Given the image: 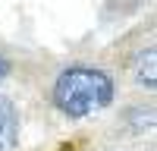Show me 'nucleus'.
Segmentation results:
<instances>
[{"instance_id": "1", "label": "nucleus", "mask_w": 157, "mask_h": 151, "mask_svg": "<svg viewBox=\"0 0 157 151\" xmlns=\"http://www.w3.org/2000/svg\"><path fill=\"white\" fill-rule=\"evenodd\" d=\"M54 101L66 117H88L113 101V79L94 66H69L57 76Z\"/></svg>"}, {"instance_id": "2", "label": "nucleus", "mask_w": 157, "mask_h": 151, "mask_svg": "<svg viewBox=\"0 0 157 151\" xmlns=\"http://www.w3.org/2000/svg\"><path fill=\"white\" fill-rule=\"evenodd\" d=\"M16 145H19V113L6 95H0V151H13Z\"/></svg>"}, {"instance_id": "3", "label": "nucleus", "mask_w": 157, "mask_h": 151, "mask_svg": "<svg viewBox=\"0 0 157 151\" xmlns=\"http://www.w3.org/2000/svg\"><path fill=\"white\" fill-rule=\"evenodd\" d=\"M154 63H157L154 47H148V50H141V54H138V60H135V85H141V88H154V85H157Z\"/></svg>"}, {"instance_id": "4", "label": "nucleus", "mask_w": 157, "mask_h": 151, "mask_svg": "<svg viewBox=\"0 0 157 151\" xmlns=\"http://www.w3.org/2000/svg\"><path fill=\"white\" fill-rule=\"evenodd\" d=\"M132 120L138 123L135 129H151V126H154V110L151 107L148 110H132Z\"/></svg>"}, {"instance_id": "5", "label": "nucleus", "mask_w": 157, "mask_h": 151, "mask_svg": "<svg viewBox=\"0 0 157 151\" xmlns=\"http://www.w3.org/2000/svg\"><path fill=\"white\" fill-rule=\"evenodd\" d=\"M6 72H10V63H6L3 57H0V79H3V76H6Z\"/></svg>"}]
</instances>
